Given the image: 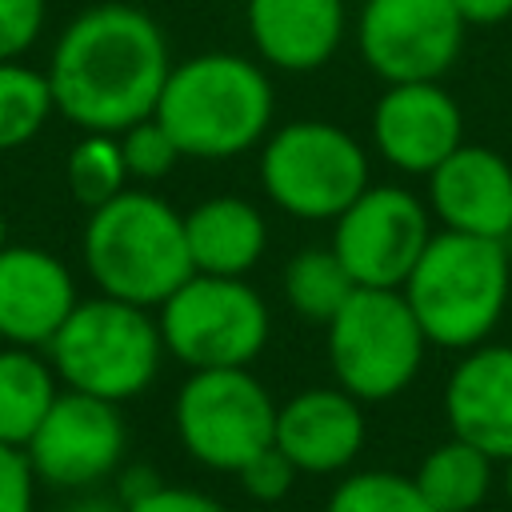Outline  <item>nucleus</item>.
<instances>
[{"instance_id":"nucleus-4","label":"nucleus","mask_w":512,"mask_h":512,"mask_svg":"<svg viewBox=\"0 0 512 512\" xmlns=\"http://www.w3.org/2000/svg\"><path fill=\"white\" fill-rule=\"evenodd\" d=\"M512 288V256L504 240L432 232L404 280V300L436 348H476L504 316Z\"/></svg>"},{"instance_id":"nucleus-13","label":"nucleus","mask_w":512,"mask_h":512,"mask_svg":"<svg viewBox=\"0 0 512 512\" xmlns=\"http://www.w3.org/2000/svg\"><path fill=\"white\" fill-rule=\"evenodd\" d=\"M372 140L392 168L428 176L464 144V116L440 80L388 84L372 108Z\"/></svg>"},{"instance_id":"nucleus-33","label":"nucleus","mask_w":512,"mask_h":512,"mask_svg":"<svg viewBox=\"0 0 512 512\" xmlns=\"http://www.w3.org/2000/svg\"><path fill=\"white\" fill-rule=\"evenodd\" d=\"M504 496H508V508H512V456L504 460Z\"/></svg>"},{"instance_id":"nucleus-29","label":"nucleus","mask_w":512,"mask_h":512,"mask_svg":"<svg viewBox=\"0 0 512 512\" xmlns=\"http://www.w3.org/2000/svg\"><path fill=\"white\" fill-rule=\"evenodd\" d=\"M36 484L28 452L0 440V512H36Z\"/></svg>"},{"instance_id":"nucleus-24","label":"nucleus","mask_w":512,"mask_h":512,"mask_svg":"<svg viewBox=\"0 0 512 512\" xmlns=\"http://www.w3.org/2000/svg\"><path fill=\"white\" fill-rule=\"evenodd\" d=\"M64 176H68V192L76 196V204H84L88 212L108 204L112 196L124 192L128 184V168H124V156H120V140L108 136V132H84L72 152H68V164H64Z\"/></svg>"},{"instance_id":"nucleus-9","label":"nucleus","mask_w":512,"mask_h":512,"mask_svg":"<svg viewBox=\"0 0 512 512\" xmlns=\"http://www.w3.org/2000/svg\"><path fill=\"white\" fill-rule=\"evenodd\" d=\"M184 452L212 472H240L276 436V400L248 368H200L172 404Z\"/></svg>"},{"instance_id":"nucleus-8","label":"nucleus","mask_w":512,"mask_h":512,"mask_svg":"<svg viewBox=\"0 0 512 512\" xmlns=\"http://www.w3.org/2000/svg\"><path fill=\"white\" fill-rule=\"evenodd\" d=\"M260 184L288 216L336 220L368 188V156L340 124L292 120L264 140Z\"/></svg>"},{"instance_id":"nucleus-10","label":"nucleus","mask_w":512,"mask_h":512,"mask_svg":"<svg viewBox=\"0 0 512 512\" xmlns=\"http://www.w3.org/2000/svg\"><path fill=\"white\" fill-rule=\"evenodd\" d=\"M428 240V208L396 184H368L332 220V252L356 288H404Z\"/></svg>"},{"instance_id":"nucleus-26","label":"nucleus","mask_w":512,"mask_h":512,"mask_svg":"<svg viewBox=\"0 0 512 512\" xmlns=\"http://www.w3.org/2000/svg\"><path fill=\"white\" fill-rule=\"evenodd\" d=\"M116 140H120V156H124V168L132 180H160L184 160V152L176 148V140L164 132V124L156 116L124 128Z\"/></svg>"},{"instance_id":"nucleus-5","label":"nucleus","mask_w":512,"mask_h":512,"mask_svg":"<svg viewBox=\"0 0 512 512\" xmlns=\"http://www.w3.org/2000/svg\"><path fill=\"white\" fill-rule=\"evenodd\" d=\"M44 352L64 388L124 404L156 380L164 340L148 308L92 296L72 308Z\"/></svg>"},{"instance_id":"nucleus-17","label":"nucleus","mask_w":512,"mask_h":512,"mask_svg":"<svg viewBox=\"0 0 512 512\" xmlns=\"http://www.w3.org/2000/svg\"><path fill=\"white\" fill-rule=\"evenodd\" d=\"M444 416L452 436L468 440L492 460L512 456V348L476 344L452 368L444 388Z\"/></svg>"},{"instance_id":"nucleus-3","label":"nucleus","mask_w":512,"mask_h":512,"mask_svg":"<svg viewBox=\"0 0 512 512\" xmlns=\"http://www.w3.org/2000/svg\"><path fill=\"white\" fill-rule=\"evenodd\" d=\"M80 252L100 296L140 308H160L192 276L184 216L156 192L124 188L108 204L92 208Z\"/></svg>"},{"instance_id":"nucleus-19","label":"nucleus","mask_w":512,"mask_h":512,"mask_svg":"<svg viewBox=\"0 0 512 512\" xmlns=\"http://www.w3.org/2000/svg\"><path fill=\"white\" fill-rule=\"evenodd\" d=\"M184 240L192 272L204 276H244L268 244L264 216L240 196H212L184 212Z\"/></svg>"},{"instance_id":"nucleus-27","label":"nucleus","mask_w":512,"mask_h":512,"mask_svg":"<svg viewBox=\"0 0 512 512\" xmlns=\"http://www.w3.org/2000/svg\"><path fill=\"white\" fill-rule=\"evenodd\" d=\"M296 468H292V460L276 448V444H268L264 452H256L240 472H236V480H240V488L256 500V504H280L284 496H288V488L296 484Z\"/></svg>"},{"instance_id":"nucleus-14","label":"nucleus","mask_w":512,"mask_h":512,"mask_svg":"<svg viewBox=\"0 0 512 512\" xmlns=\"http://www.w3.org/2000/svg\"><path fill=\"white\" fill-rule=\"evenodd\" d=\"M428 204L444 232L512 240V164L480 144H460L428 172Z\"/></svg>"},{"instance_id":"nucleus-18","label":"nucleus","mask_w":512,"mask_h":512,"mask_svg":"<svg viewBox=\"0 0 512 512\" xmlns=\"http://www.w3.org/2000/svg\"><path fill=\"white\" fill-rule=\"evenodd\" d=\"M256 56L280 72H316L344 40V0H248Z\"/></svg>"},{"instance_id":"nucleus-1","label":"nucleus","mask_w":512,"mask_h":512,"mask_svg":"<svg viewBox=\"0 0 512 512\" xmlns=\"http://www.w3.org/2000/svg\"><path fill=\"white\" fill-rule=\"evenodd\" d=\"M172 72L160 24L120 0L84 8L56 40L48 84L56 112L84 132L120 136L156 112Z\"/></svg>"},{"instance_id":"nucleus-6","label":"nucleus","mask_w":512,"mask_h":512,"mask_svg":"<svg viewBox=\"0 0 512 512\" xmlns=\"http://www.w3.org/2000/svg\"><path fill=\"white\" fill-rule=\"evenodd\" d=\"M324 328L332 376L360 404L400 396L424 364L428 336L400 288H356Z\"/></svg>"},{"instance_id":"nucleus-22","label":"nucleus","mask_w":512,"mask_h":512,"mask_svg":"<svg viewBox=\"0 0 512 512\" xmlns=\"http://www.w3.org/2000/svg\"><path fill=\"white\" fill-rule=\"evenodd\" d=\"M352 292H356V284H352L348 268L340 264V256L332 252V244L300 248L284 268V300L308 324H328Z\"/></svg>"},{"instance_id":"nucleus-20","label":"nucleus","mask_w":512,"mask_h":512,"mask_svg":"<svg viewBox=\"0 0 512 512\" xmlns=\"http://www.w3.org/2000/svg\"><path fill=\"white\" fill-rule=\"evenodd\" d=\"M60 396V380L36 348L0 344V440L24 448L52 400Z\"/></svg>"},{"instance_id":"nucleus-23","label":"nucleus","mask_w":512,"mask_h":512,"mask_svg":"<svg viewBox=\"0 0 512 512\" xmlns=\"http://www.w3.org/2000/svg\"><path fill=\"white\" fill-rule=\"evenodd\" d=\"M56 112L48 72H36L20 60H0V152H12L40 136Z\"/></svg>"},{"instance_id":"nucleus-21","label":"nucleus","mask_w":512,"mask_h":512,"mask_svg":"<svg viewBox=\"0 0 512 512\" xmlns=\"http://www.w3.org/2000/svg\"><path fill=\"white\" fill-rule=\"evenodd\" d=\"M412 480L436 512H472L484 504V496L492 488V456H484L468 440L452 436L420 460Z\"/></svg>"},{"instance_id":"nucleus-32","label":"nucleus","mask_w":512,"mask_h":512,"mask_svg":"<svg viewBox=\"0 0 512 512\" xmlns=\"http://www.w3.org/2000/svg\"><path fill=\"white\" fill-rule=\"evenodd\" d=\"M56 512H124V504H120V500H112V496L84 492V496H72L68 504H60Z\"/></svg>"},{"instance_id":"nucleus-35","label":"nucleus","mask_w":512,"mask_h":512,"mask_svg":"<svg viewBox=\"0 0 512 512\" xmlns=\"http://www.w3.org/2000/svg\"><path fill=\"white\" fill-rule=\"evenodd\" d=\"M268 512H280V508H268Z\"/></svg>"},{"instance_id":"nucleus-16","label":"nucleus","mask_w":512,"mask_h":512,"mask_svg":"<svg viewBox=\"0 0 512 512\" xmlns=\"http://www.w3.org/2000/svg\"><path fill=\"white\" fill-rule=\"evenodd\" d=\"M272 444L292 460L296 472L328 476L348 468L364 448L360 400L336 388H304L288 404H276Z\"/></svg>"},{"instance_id":"nucleus-7","label":"nucleus","mask_w":512,"mask_h":512,"mask_svg":"<svg viewBox=\"0 0 512 512\" xmlns=\"http://www.w3.org/2000/svg\"><path fill=\"white\" fill-rule=\"evenodd\" d=\"M160 340L192 372L200 368H248L272 332L268 304L244 276L192 272L160 304Z\"/></svg>"},{"instance_id":"nucleus-12","label":"nucleus","mask_w":512,"mask_h":512,"mask_svg":"<svg viewBox=\"0 0 512 512\" xmlns=\"http://www.w3.org/2000/svg\"><path fill=\"white\" fill-rule=\"evenodd\" d=\"M124 448H128V428L120 404L72 388H64L52 400L48 416L24 444L36 480L68 492H84L108 480L120 468Z\"/></svg>"},{"instance_id":"nucleus-31","label":"nucleus","mask_w":512,"mask_h":512,"mask_svg":"<svg viewBox=\"0 0 512 512\" xmlns=\"http://www.w3.org/2000/svg\"><path fill=\"white\" fill-rule=\"evenodd\" d=\"M464 24H500L512 16V0H452Z\"/></svg>"},{"instance_id":"nucleus-36","label":"nucleus","mask_w":512,"mask_h":512,"mask_svg":"<svg viewBox=\"0 0 512 512\" xmlns=\"http://www.w3.org/2000/svg\"><path fill=\"white\" fill-rule=\"evenodd\" d=\"M0 344H4V340H0Z\"/></svg>"},{"instance_id":"nucleus-2","label":"nucleus","mask_w":512,"mask_h":512,"mask_svg":"<svg viewBox=\"0 0 512 512\" xmlns=\"http://www.w3.org/2000/svg\"><path fill=\"white\" fill-rule=\"evenodd\" d=\"M272 108V84L256 60L236 52H200L172 64L152 116L184 156L228 160L268 136Z\"/></svg>"},{"instance_id":"nucleus-15","label":"nucleus","mask_w":512,"mask_h":512,"mask_svg":"<svg viewBox=\"0 0 512 512\" xmlns=\"http://www.w3.org/2000/svg\"><path fill=\"white\" fill-rule=\"evenodd\" d=\"M80 304L68 264L32 244L0 248V340L16 348H48Z\"/></svg>"},{"instance_id":"nucleus-25","label":"nucleus","mask_w":512,"mask_h":512,"mask_svg":"<svg viewBox=\"0 0 512 512\" xmlns=\"http://www.w3.org/2000/svg\"><path fill=\"white\" fill-rule=\"evenodd\" d=\"M324 512H436L412 476L400 472H352L336 484Z\"/></svg>"},{"instance_id":"nucleus-34","label":"nucleus","mask_w":512,"mask_h":512,"mask_svg":"<svg viewBox=\"0 0 512 512\" xmlns=\"http://www.w3.org/2000/svg\"><path fill=\"white\" fill-rule=\"evenodd\" d=\"M8 244V220H4V212H0V248Z\"/></svg>"},{"instance_id":"nucleus-28","label":"nucleus","mask_w":512,"mask_h":512,"mask_svg":"<svg viewBox=\"0 0 512 512\" xmlns=\"http://www.w3.org/2000/svg\"><path fill=\"white\" fill-rule=\"evenodd\" d=\"M48 0H0V60H20L44 32Z\"/></svg>"},{"instance_id":"nucleus-11","label":"nucleus","mask_w":512,"mask_h":512,"mask_svg":"<svg viewBox=\"0 0 512 512\" xmlns=\"http://www.w3.org/2000/svg\"><path fill=\"white\" fill-rule=\"evenodd\" d=\"M464 28L452 0H364L356 44L384 84H416L440 80L456 64Z\"/></svg>"},{"instance_id":"nucleus-30","label":"nucleus","mask_w":512,"mask_h":512,"mask_svg":"<svg viewBox=\"0 0 512 512\" xmlns=\"http://www.w3.org/2000/svg\"><path fill=\"white\" fill-rule=\"evenodd\" d=\"M124 512H224L208 492L180 488V484H156L152 492L124 504Z\"/></svg>"}]
</instances>
